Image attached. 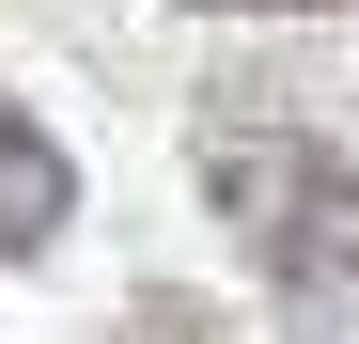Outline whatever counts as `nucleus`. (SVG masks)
<instances>
[{
	"label": "nucleus",
	"mask_w": 359,
	"mask_h": 344,
	"mask_svg": "<svg viewBox=\"0 0 359 344\" xmlns=\"http://www.w3.org/2000/svg\"><path fill=\"white\" fill-rule=\"evenodd\" d=\"M203 204L234 219V251H250L281 298L313 313H359V157L313 141V126H250V110H219L203 126Z\"/></svg>",
	"instance_id": "obj_1"
},
{
	"label": "nucleus",
	"mask_w": 359,
	"mask_h": 344,
	"mask_svg": "<svg viewBox=\"0 0 359 344\" xmlns=\"http://www.w3.org/2000/svg\"><path fill=\"white\" fill-rule=\"evenodd\" d=\"M63 219H79V157L32 126L16 94H0V266H32V251H63Z\"/></svg>",
	"instance_id": "obj_2"
},
{
	"label": "nucleus",
	"mask_w": 359,
	"mask_h": 344,
	"mask_svg": "<svg viewBox=\"0 0 359 344\" xmlns=\"http://www.w3.org/2000/svg\"><path fill=\"white\" fill-rule=\"evenodd\" d=\"M203 16H344V0H203Z\"/></svg>",
	"instance_id": "obj_4"
},
{
	"label": "nucleus",
	"mask_w": 359,
	"mask_h": 344,
	"mask_svg": "<svg viewBox=\"0 0 359 344\" xmlns=\"http://www.w3.org/2000/svg\"><path fill=\"white\" fill-rule=\"evenodd\" d=\"M126 344H234V329H219V313H203V298H172V282H156V298H141V313H126Z\"/></svg>",
	"instance_id": "obj_3"
}]
</instances>
